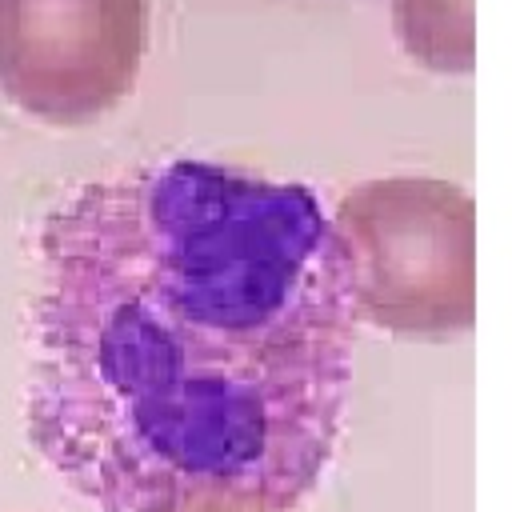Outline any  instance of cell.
<instances>
[{"label": "cell", "instance_id": "3", "mask_svg": "<svg viewBox=\"0 0 512 512\" xmlns=\"http://www.w3.org/2000/svg\"><path fill=\"white\" fill-rule=\"evenodd\" d=\"M148 0H0V96L48 124L116 108L140 72Z\"/></svg>", "mask_w": 512, "mask_h": 512}, {"label": "cell", "instance_id": "2", "mask_svg": "<svg viewBox=\"0 0 512 512\" xmlns=\"http://www.w3.org/2000/svg\"><path fill=\"white\" fill-rule=\"evenodd\" d=\"M356 320L448 340L476 320V204L440 176H376L332 212Z\"/></svg>", "mask_w": 512, "mask_h": 512}, {"label": "cell", "instance_id": "4", "mask_svg": "<svg viewBox=\"0 0 512 512\" xmlns=\"http://www.w3.org/2000/svg\"><path fill=\"white\" fill-rule=\"evenodd\" d=\"M168 512H272V508H260L248 500H188V504H176Z\"/></svg>", "mask_w": 512, "mask_h": 512}, {"label": "cell", "instance_id": "1", "mask_svg": "<svg viewBox=\"0 0 512 512\" xmlns=\"http://www.w3.org/2000/svg\"><path fill=\"white\" fill-rule=\"evenodd\" d=\"M356 308L308 184L164 160L40 224L28 436L100 512L300 504L352 380Z\"/></svg>", "mask_w": 512, "mask_h": 512}]
</instances>
